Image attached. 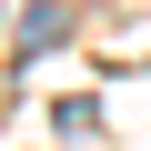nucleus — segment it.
Listing matches in <instances>:
<instances>
[{
    "label": "nucleus",
    "mask_w": 151,
    "mask_h": 151,
    "mask_svg": "<svg viewBox=\"0 0 151 151\" xmlns=\"http://www.w3.org/2000/svg\"><path fill=\"white\" fill-rule=\"evenodd\" d=\"M30 50H60V10H50V0L20 20V60H30Z\"/></svg>",
    "instance_id": "obj_1"
}]
</instances>
